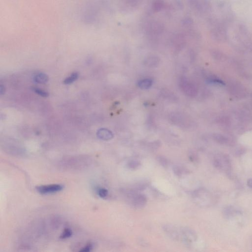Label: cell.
<instances>
[{
    "label": "cell",
    "instance_id": "cell-11",
    "mask_svg": "<svg viewBox=\"0 0 252 252\" xmlns=\"http://www.w3.org/2000/svg\"><path fill=\"white\" fill-rule=\"evenodd\" d=\"M79 77L78 73L77 72H73L72 74H71L70 76L67 77L64 80V83L66 85H68V84H71L72 83L75 81Z\"/></svg>",
    "mask_w": 252,
    "mask_h": 252
},
{
    "label": "cell",
    "instance_id": "cell-20",
    "mask_svg": "<svg viewBox=\"0 0 252 252\" xmlns=\"http://www.w3.org/2000/svg\"><path fill=\"white\" fill-rule=\"evenodd\" d=\"M108 192L105 188H100L98 189V194L101 198H104L108 196Z\"/></svg>",
    "mask_w": 252,
    "mask_h": 252
},
{
    "label": "cell",
    "instance_id": "cell-22",
    "mask_svg": "<svg viewBox=\"0 0 252 252\" xmlns=\"http://www.w3.org/2000/svg\"><path fill=\"white\" fill-rule=\"evenodd\" d=\"M219 123L222 125H228L230 123V120L226 117H221L219 119Z\"/></svg>",
    "mask_w": 252,
    "mask_h": 252
},
{
    "label": "cell",
    "instance_id": "cell-6",
    "mask_svg": "<svg viewBox=\"0 0 252 252\" xmlns=\"http://www.w3.org/2000/svg\"><path fill=\"white\" fill-rule=\"evenodd\" d=\"M35 82L38 84H45L48 81V76L45 73L39 72L35 74L33 77Z\"/></svg>",
    "mask_w": 252,
    "mask_h": 252
},
{
    "label": "cell",
    "instance_id": "cell-7",
    "mask_svg": "<svg viewBox=\"0 0 252 252\" xmlns=\"http://www.w3.org/2000/svg\"><path fill=\"white\" fill-rule=\"evenodd\" d=\"M213 138L214 141L221 144H227L229 142V139L224 135L219 134H214Z\"/></svg>",
    "mask_w": 252,
    "mask_h": 252
},
{
    "label": "cell",
    "instance_id": "cell-17",
    "mask_svg": "<svg viewBox=\"0 0 252 252\" xmlns=\"http://www.w3.org/2000/svg\"><path fill=\"white\" fill-rule=\"evenodd\" d=\"M127 3L133 8L138 7L141 5L142 0H126Z\"/></svg>",
    "mask_w": 252,
    "mask_h": 252
},
{
    "label": "cell",
    "instance_id": "cell-8",
    "mask_svg": "<svg viewBox=\"0 0 252 252\" xmlns=\"http://www.w3.org/2000/svg\"><path fill=\"white\" fill-rule=\"evenodd\" d=\"M138 86L143 89H147L152 85V80L149 78L143 79L138 82Z\"/></svg>",
    "mask_w": 252,
    "mask_h": 252
},
{
    "label": "cell",
    "instance_id": "cell-9",
    "mask_svg": "<svg viewBox=\"0 0 252 252\" xmlns=\"http://www.w3.org/2000/svg\"><path fill=\"white\" fill-rule=\"evenodd\" d=\"M244 88H242L240 86L238 85L237 84H236V85L233 87L232 88H231V92L232 93L235 95L236 97H243L245 95V92L243 90Z\"/></svg>",
    "mask_w": 252,
    "mask_h": 252
},
{
    "label": "cell",
    "instance_id": "cell-16",
    "mask_svg": "<svg viewBox=\"0 0 252 252\" xmlns=\"http://www.w3.org/2000/svg\"><path fill=\"white\" fill-rule=\"evenodd\" d=\"M174 228H173L171 226H167L164 228V229L166 230V232H167L168 234L172 237H174L175 238V239H176V237H177V232Z\"/></svg>",
    "mask_w": 252,
    "mask_h": 252
},
{
    "label": "cell",
    "instance_id": "cell-2",
    "mask_svg": "<svg viewBox=\"0 0 252 252\" xmlns=\"http://www.w3.org/2000/svg\"><path fill=\"white\" fill-rule=\"evenodd\" d=\"M164 30V26L162 23L159 21H153L149 24L147 31L149 34L157 35L161 34Z\"/></svg>",
    "mask_w": 252,
    "mask_h": 252
},
{
    "label": "cell",
    "instance_id": "cell-13",
    "mask_svg": "<svg viewBox=\"0 0 252 252\" xmlns=\"http://www.w3.org/2000/svg\"><path fill=\"white\" fill-rule=\"evenodd\" d=\"M141 165V163L137 160H131L128 163V166L130 169H136Z\"/></svg>",
    "mask_w": 252,
    "mask_h": 252
},
{
    "label": "cell",
    "instance_id": "cell-1",
    "mask_svg": "<svg viewBox=\"0 0 252 252\" xmlns=\"http://www.w3.org/2000/svg\"><path fill=\"white\" fill-rule=\"evenodd\" d=\"M63 189V186L60 184L42 185V186L37 187L36 188L37 191L41 194H47L56 193L62 190Z\"/></svg>",
    "mask_w": 252,
    "mask_h": 252
},
{
    "label": "cell",
    "instance_id": "cell-19",
    "mask_svg": "<svg viewBox=\"0 0 252 252\" xmlns=\"http://www.w3.org/2000/svg\"><path fill=\"white\" fill-rule=\"evenodd\" d=\"M213 56L218 60H221L224 58V54L222 52L217 50H215L212 52Z\"/></svg>",
    "mask_w": 252,
    "mask_h": 252
},
{
    "label": "cell",
    "instance_id": "cell-18",
    "mask_svg": "<svg viewBox=\"0 0 252 252\" xmlns=\"http://www.w3.org/2000/svg\"><path fill=\"white\" fill-rule=\"evenodd\" d=\"M193 21L192 19L190 17H186L183 19L182 21V24L183 26L186 27L190 26L193 24Z\"/></svg>",
    "mask_w": 252,
    "mask_h": 252
},
{
    "label": "cell",
    "instance_id": "cell-23",
    "mask_svg": "<svg viewBox=\"0 0 252 252\" xmlns=\"http://www.w3.org/2000/svg\"><path fill=\"white\" fill-rule=\"evenodd\" d=\"M92 249H93V245L92 244H88L86 246H85L84 248H82V249L80 250V252H89L91 251Z\"/></svg>",
    "mask_w": 252,
    "mask_h": 252
},
{
    "label": "cell",
    "instance_id": "cell-14",
    "mask_svg": "<svg viewBox=\"0 0 252 252\" xmlns=\"http://www.w3.org/2000/svg\"><path fill=\"white\" fill-rule=\"evenodd\" d=\"M72 231L71 230L70 228H66L63 231L62 234L61 235V239H64L68 238L70 237L71 235H72Z\"/></svg>",
    "mask_w": 252,
    "mask_h": 252
},
{
    "label": "cell",
    "instance_id": "cell-15",
    "mask_svg": "<svg viewBox=\"0 0 252 252\" xmlns=\"http://www.w3.org/2000/svg\"><path fill=\"white\" fill-rule=\"evenodd\" d=\"M157 160L159 163V164H161L162 167H167L168 161L164 157L159 156L157 158Z\"/></svg>",
    "mask_w": 252,
    "mask_h": 252
},
{
    "label": "cell",
    "instance_id": "cell-3",
    "mask_svg": "<svg viewBox=\"0 0 252 252\" xmlns=\"http://www.w3.org/2000/svg\"><path fill=\"white\" fill-rule=\"evenodd\" d=\"M131 197L132 204L135 207L138 208L143 207L147 203V198L144 195L134 194Z\"/></svg>",
    "mask_w": 252,
    "mask_h": 252
},
{
    "label": "cell",
    "instance_id": "cell-25",
    "mask_svg": "<svg viewBox=\"0 0 252 252\" xmlns=\"http://www.w3.org/2000/svg\"><path fill=\"white\" fill-rule=\"evenodd\" d=\"M247 184H248V186L250 188L252 189V178L248 180Z\"/></svg>",
    "mask_w": 252,
    "mask_h": 252
},
{
    "label": "cell",
    "instance_id": "cell-5",
    "mask_svg": "<svg viewBox=\"0 0 252 252\" xmlns=\"http://www.w3.org/2000/svg\"><path fill=\"white\" fill-rule=\"evenodd\" d=\"M97 135L98 138L104 141H108L113 137V134L112 131L105 128H101L98 130Z\"/></svg>",
    "mask_w": 252,
    "mask_h": 252
},
{
    "label": "cell",
    "instance_id": "cell-24",
    "mask_svg": "<svg viewBox=\"0 0 252 252\" xmlns=\"http://www.w3.org/2000/svg\"><path fill=\"white\" fill-rule=\"evenodd\" d=\"M5 87L2 85H1V86H0V94H1V95L4 94L5 92Z\"/></svg>",
    "mask_w": 252,
    "mask_h": 252
},
{
    "label": "cell",
    "instance_id": "cell-21",
    "mask_svg": "<svg viewBox=\"0 0 252 252\" xmlns=\"http://www.w3.org/2000/svg\"><path fill=\"white\" fill-rule=\"evenodd\" d=\"M182 168H181L180 167L178 166H174L173 167V171H174V173L177 176H181L182 174L183 171L182 170Z\"/></svg>",
    "mask_w": 252,
    "mask_h": 252
},
{
    "label": "cell",
    "instance_id": "cell-12",
    "mask_svg": "<svg viewBox=\"0 0 252 252\" xmlns=\"http://www.w3.org/2000/svg\"><path fill=\"white\" fill-rule=\"evenodd\" d=\"M31 89L35 94H37L39 96H41L42 97H48L49 96V94L48 92H46L45 91L41 89V88L33 87L31 88Z\"/></svg>",
    "mask_w": 252,
    "mask_h": 252
},
{
    "label": "cell",
    "instance_id": "cell-4",
    "mask_svg": "<svg viewBox=\"0 0 252 252\" xmlns=\"http://www.w3.org/2000/svg\"><path fill=\"white\" fill-rule=\"evenodd\" d=\"M181 86L183 90L187 94H189L190 96H195L197 94V91L196 87L191 83L188 81V80L183 79Z\"/></svg>",
    "mask_w": 252,
    "mask_h": 252
},
{
    "label": "cell",
    "instance_id": "cell-10",
    "mask_svg": "<svg viewBox=\"0 0 252 252\" xmlns=\"http://www.w3.org/2000/svg\"><path fill=\"white\" fill-rule=\"evenodd\" d=\"M164 3L163 0H156L152 4V9L154 12H159L164 8Z\"/></svg>",
    "mask_w": 252,
    "mask_h": 252
}]
</instances>
